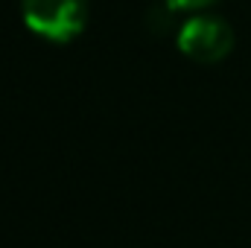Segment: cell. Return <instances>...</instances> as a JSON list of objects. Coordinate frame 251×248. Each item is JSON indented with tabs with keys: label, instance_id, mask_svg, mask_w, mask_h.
<instances>
[{
	"label": "cell",
	"instance_id": "7a4b0ae2",
	"mask_svg": "<svg viewBox=\"0 0 251 248\" xmlns=\"http://www.w3.org/2000/svg\"><path fill=\"white\" fill-rule=\"evenodd\" d=\"M178 50L199 64H216L234 50V29L219 15H196L178 32Z\"/></svg>",
	"mask_w": 251,
	"mask_h": 248
},
{
	"label": "cell",
	"instance_id": "3957f363",
	"mask_svg": "<svg viewBox=\"0 0 251 248\" xmlns=\"http://www.w3.org/2000/svg\"><path fill=\"white\" fill-rule=\"evenodd\" d=\"M164 3H167L170 9H187V12L196 9V12H199V9H207L213 0H164Z\"/></svg>",
	"mask_w": 251,
	"mask_h": 248
},
{
	"label": "cell",
	"instance_id": "6da1fadb",
	"mask_svg": "<svg viewBox=\"0 0 251 248\" xmlns=\"http://www.w3.org/2000/svg\"><path fill=\"white\" fill-rule=\"evenodd\" d=\"M21 15L35 35L64 44L85 29L88 0H21Z\"/></svg>",
	"mask_w": 251,
	"mask_h": 248
}]
</instances>
